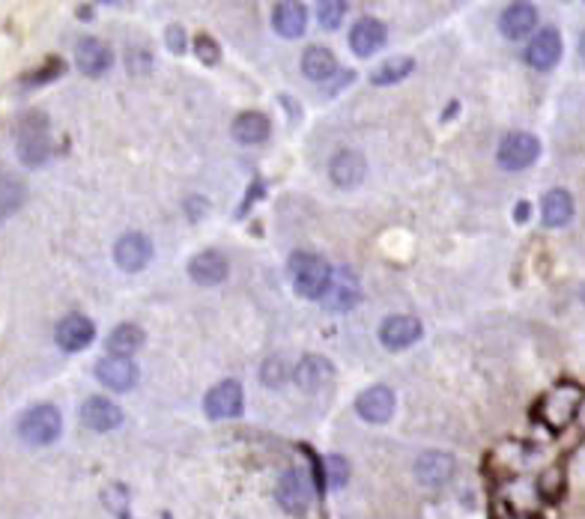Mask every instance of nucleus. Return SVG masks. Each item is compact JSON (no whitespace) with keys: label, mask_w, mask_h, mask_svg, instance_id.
Listing matches in <instances>:
<instances>
[{"label":"nucleus","mask_w":585,"mask_h":519,"mask_svg":"<svg viewBox=\"0 0 585 519\" xmlns=\"http://www.w3.org/2000/svg\"><path fill=\"white\" fill-rule=\"evenodd\" d=\"M287 268H290L296 293L305 295V299H323V293H326V286H329V277H332V268L326 260L311 251H296Z\"/></svg>","instance_id":"nucleus-1"},{"label":"nucleus","mask_w":585,"mask_h":519,"mask_svg":"<svg viewBox=\"0 0 585 519\" xmlns=\"http://www.w3.org/2000/svg\"><path fill=\"white\" fill-rule=\"evenodd\" d=\"M18 159H22L27 168H40L45 159L51 155V135H49V123H45L42 114H27L22 119V128H18Z\"/></svg>","instance_id":"nucleus-2"},{"label":"nucleus","mask_w":585,"mask_h":519,"mask_svg":"<svg viewBox=\"0 0 585 519\" xmlns=\"http://www.w3.org/2000/svg\"><path fill=\"white\" fill-rule=\"evenodd\" d=\"M580 403H582V391L577 385L564 383L559 388H553V391L537 403V418H541L550 430H562L564 424L573 421Z\"/></svg>","instance_id":"nucleus-3"},{"label":"nucleus","mask_w":585,"mask_h":519,"mask_svg":"<svg viewBox=\"0 0 585 519\" xmlns=\"http://www.w3.org/2000/svg\"><path fill=\"white\" fill-rule=\"evenodd\" d=\"M60 430H63L60 412L54 409L51 403L33 406V409L22 418V424H18V433H22V439L31 442V444H51L60 435Z\"/></svg>","instance_id":"nucleus-4"},{"label":"nucleus","mask_w":585,"mask_h":519,"mask_svg":"<svg viewBox=\"0 0 585 519\" xmlns=\"http://www.w3.org/2000/svg\"><path fill=\"white\" fill-rule=\"evenodd\" d=\"M541 155V141L528 132H510L499 144V164L505 171H526L532 168Z\"/></svg>","instance_id":"nucleus-5"},{"label":"nucleus","mask_w":585,"mask_h":519,"mask_svg":"<svg viewBox=\"0 0 585 519\" xmlns=\"http://www.w3.org/2000/svg\"><path fill=\"white\" fill-rule=\"evenodd\" d=\"M361 299V286H359V277L352 268H334L332 277H329V286H326V293H323V304H326L329 311L334 313H343V311H350V308H356Z\"/></svg>","instance_id":"nucleus-6"},{"label":"nucleus","mask_w":585,"mask_h":519,"mask_svg":"<svg viewBox=\"0 0 585 519\" xmlns=\"http://www.w3.org/2000/svg\"><path fill=\"white\" fill-rule=\"evenodd\" d=\"M203 409L212 421H225V418H236L243 412V385L234 383V379H225L218 383L212 391L207 394V403Z\"/></svg>","instance_id":"nucleus-7"},{"label":"nucleus","mask_w":585,"mask_h":519,"mask_svg":"<svg viewBox=\"0 0 585 519\" xmlns=\"http://www.w3.org/2000/svg\"><path fill=\"white\" fill-rule=\"evenodd\" d=\"M96 379L111 391H129L137 383V367L126 356H108L96 365Z\"/></svg>","instance_id":"nucleus-8"},{"label":"nucleus","mask_w":585,"mask_h":519,"mask_svg":"<svg viewBox=\"0 0 585 519\" xmlns=\"http://www.w3.org/2000/svg\"><path fill=\"white\" fill-rule=\"evenodd\" d=\"M526 60H528V66H532V69H541V72L553 69L555 63L562 60V36H559V31L544 27V31L537 33L532 42H528Z\"/></svg>","instance_id":"nucleus-9"},{"label":"nucleus","mask_w":585,"mask_h":519,"mask_svg":"<svg viewBox=\"0 0 585 519\" xmlns=\"http://www.w3.org/2000/svg\"><path fill=\"white\" fill-rule=\"evenodd\" d=\"M356 409H359L361 418L370 421V424H386L394 415V394H392V388L374 385V388H368V391H361L359 400H356Z\"/></svg>","instance_id":"nucleus-10"},{"label":"nucleus","mask_w":585,"mask_h":519,"mask_svg":"<svg viewBox=\"0 0 585 519\" xmlns=\"http://www.w3.org/2000/svg\"><path fill=\"white\" fill-rule=\"evenodd\" d=\"M150 257H153V245L144 233H126L114 248V260L123 272H141L150 263Z\"/></svg>","instance_id":"nucleus-11"},{"label":"nucleus","mask_w":585,"mask_h":519,"mask_svg":"<svg viewBox=\"0 0 585 519\" xmlns=\"http://www.w3.org/2000/svg\"><path fill=\"white\" fill-rule=\"evenodd\" d=\"M383 45H386V24L379 22V18L365 15L350 31V48L356 57H370V54H377Z\"/></svg>","instance_id":"nucleus-12"},{"label":"nucleus","mask_w":585,"mask_h":519,"mask_svg":"<svg viewBox=\"0 0 585 519\" xmlns=\"http://www.w3.org/2000/svg\"><path fill=\"white\" fill-rule=\"evenodd\" d=\"M454 475V457L445 451H427L415 460V478L424 487H442Z\"/></svg>","instance_id":"nucleus-13"},{"label":"nucleus","mask_w":585,"mask_h":519,"mask_svg":"<svg viewBox=\"0 0 585 519\" xmlns=\"http://www.w3.org/2000/svg\"><path fill=\"white\" fill-rule=\"evenodd\" d=\"M278 502H281V507L287 514H296V516H302L305 511H308L311 489H308L305 478L296 469L284 471V478L278 480Z\"/></svg>","instance_id":"nucleus-14"},{"label":"nucleus","mask_w":585,"mask_h":519,"mask_svg":"<svg viewBox=\"0 0 585 519\" xmlns=\"http://www.w3.org/2000/svg\"><path fill=\"white\" fill-rule=\"evenodd\" d=\"M81 421L87 424L90 430L108 433V430L120 427V421H123V412H120V406L111 403L108 397H90V400L81 406Z\"/></svg>","instance_id":"nucleus-15"},{"label":"nucleus","mask_w":585,"mask_h":519,"mask_svg":"<svg viewBox=\"0 0 585 519\" xmlns=\"http://www.w3.org/2000/svg\"><path fill=\"white\" fill-rule=\"evenodd\" d=\"M75 60H78V69L84 72V75L99 78L111 69L114 54H111V48L102 40H93L90 36V40H81V45L75 48Z\"/></svg>","instance_id":"nucleus-16"},{"label":"nucleus","mask_w":585,"mask_h":519,"mask_svg":"<svg viewBox=\"0 0 585 519\" xmlns=\"http://www.w3.org/2000/svg\"><path fill=\"white\" fill-rule=\"evenodd\" d=\"M421 338V322L412 317H388L379 329V340L388 349H406Z\"/></svg>","instance_id":"nucleus-17"},{"label":"nucleus","mask_w":585,"mask_h":519,"mask_svg":"<svg viewBox=\"0 0 585 519\" xmlns=\"http://www.w3.org/2000/svg\"><path fill=\"white\" fill-rule=\"evenodd\" d=\"M93 338H96V329H93V322L87 317H81V313H72V317H66L58 326V344L66 352L87 349L93 344Z\"/></svg>","instance_id":"nucleus-18"},{"label":"nucleus","mask_w":585,"mask_h":519,"mask_svg":"<svg viewBox=\"0 0 585 519\" xmlns=\"http://www.w3.org/2000/svg\"><path fill=\"white\" fill-rule=\"evenodd\" d=\"M537 24V9L532 4H510L499 18V31L508 40H526Z\"/></svg>","instance_id":"nucleus-19"},{"label":"nucleus","mask_w":585,"mask_h":519,"mask_svg":"<svg viewBox=\"0 0 585 519\" xmlns=\"http://www.w3.org/2000/svg\"><path fill=\"white\" fill-rule=\"evenodd\" d=\"M227 272H230L227 260H225V254H218V251H203V254H198L189 263L191 281L194 284H203V286L221 284L227 277Z\"/></svg>","instance_id":"nucleus-20"},{"label":"nucleus","mask_w":585,"mask_h":519,"mask_svg":"<svg viewBox=\"0 0 585 519\" xmlns=\"http://www.w3.org/2000/svg\"><path fill=\"white\" fill-rule=\"evenodd\" d=\"M272 24L278 33L287 36V40H296V36H302L305 27H308V13H305L302 4L284 0V4H275L272 9Z\"/></svg>","instance_id":"nucleus-21"},{"label":"nucleus","mask_w":585,"mask_h":519,"mask_svg":"<svg viewBox=\"0 0 585 519\" xmlns=\"http://www.w3.org/2000/svg\"><path fill=\"white\" fill-rule=\"evenodd\" d=\"M329 173H332V180H334V182L343 185V189H352V185H359L361 180H365L368 164H365V159H361L359 153L343 150V153H338V155H334V159H332Z\"/></svg>","instance_id":"nucleus-22"},{"label":"nucleus","mask_w":585,"mask_h":519,"mask_svg":"<svg viewBox=\"0 0 585 519\" xmlns=\"http://www.w3.org/2000/svg\"><path fill=\"white\" fill-rule=\"evenodd\" d=\"M293 379H296V385L305 388V391H320V388L332 379V365L323 356H308L296 365Z\"/></svg>","instance_id":"nucleus-23"},{"label":"nucleus","mask_w":585,"mask_h":519,"mask_svg":"<svg viewBox=\"0 0 585 519\" xmlns=\"http://www.w3.org/2000/svg\"><path fill=\"white\" fill-rule=\"evenodd\" d=\"M269 132H272V123H269L266 114L260 110H248V114H239L234 119V137L239 144H263Z\"/></svg>","instance_id":"nucleus-24"},{"label":"nucleus","mask_w":585,"mask_h":519,"mask_svg":"<svg viewBox=\"0 0 585 519\" xmlns=\"http://www.w3.org/2000/svg\"><path fill=\"white\" fill-rule=\"evenodd\" d=\"M541 218L546 227H564L568 221L573 218V200L568 191L562 189H553L544 194L541 200Z\"/></svg>","instance_id":"nucleus-25"},{"label":"nucleus","mask_w":585,"mask_h":519,"mask_svg":"<svg viewBox=\"0 0 585 519\" xmlns=\"http://www.w3.org/2000/svg\"><path fill=\"white\" fill-rule=\"evenodd\" d=\"M334 69H338V60H334V54L329 48H323V45H311V48L302 54V72L311 81H326L329 75H334Z\"/></svg>","instance_id":"nucleus-26"},{"label":"nucleus","mask_w":585,"mask_h":519,"mask_svg":"<svg viewBox=\"0 0 585 519\" xmlns=\"http://www.w3.org/2000/svg\"><path fill=\"white\" fill-rule=\"evenodd\" d=\"M141 347H144V331L137 326H132V322L117 326L108 338V349L114 352V356H126L129 358L135 349H141Z\"/></svg>","instance_id":"nucleus-27"},{"label":"nucleus","mask_w":585,"mask_h":519,"mask_svg":"<svg viewBox=\"0 0 585 519\" xmlns=\"http://www.w3.org/2000/svg\"><path fill=\"white\" fill-rule=\"evenodd\" d=\"M24 203V185L15 176H0V224L6 218H13Z\"/></svg>","instance_id":"nucleus-28"},{"label":"nucleus","mask_w":585,"mask_h":519,"mask_svg":"<svg viewBox=\"0 0 585 519\" xmlns=\"http://www.w3.org/2000/svg\"><path fill=\"white\" fill-rule=\"evenodd\" d=\"M412 69H415V60L412 57H392V60H386L383 66L374 72V75H370V81H374L377 87H388V84H397V81H403Z\"/></svg>","instance_id":"nucleus-29"},{"label":"nucleus","mask_w":585,"mask_h":519,"mask_svg":"<svg viewBox=\"0 0 585 519\" xmlns=\"http://www.w3.org/2000/svg\"><path fill=\"white\" fill-rule=\"evenodd\" d=\"M343 15H347V4L343 0H323V4H317V22L326 31H338Z\"/></svg>","instance_id":"nucleus-30"},{"label":"nucleus","mask_w":585,"mask_h":519,"mask_svg":"<svg viewBox=\"0 0 585 519\" xmlns=\"http://www.w3.org/2000/svg\"><path fill=\"white\" fill-rule=\"evenodd\" d=\"M323 478H326L329 487H343L350 480V462L332 453V457L323 460Z\"/></svg>","instance_id":"nucleus-31"},{"label":"nucleus","mask_w":585,"mask_h":519,"mask_svg":"<svg viewBox=\"0 0 585 519\" xmlns=\"http://www.w3.org/2000/svg\"><path fill=\"white\" fill-rule=\"evenodd\" d=\"M194 54H198V60L203 63V66H216V63L221 60L218 42L212 40V36H207V33H200L198 40H194Z\"/></svg>","instance_id":"nucleus-32"},{"label":"nucleus","mask_w":585,"mask_h":519,"mask_svg":"<svg viewBox=\"0 0 585 519\" xmlns=\"http://www.w3.org/2000/svg\"><path fill=\"white\" fill-rule=\"evenodd\" d=\"M60 75H63V63H60V60H49L40 72H33V75L27 78V84H31V87H36V84H49V81L60 78Z\"/></svg>","instance_id":"nucleus-33"},{"label":"nucleus","mask_w":585,"mask_h":519,"mask_svg":"<svg viewBox=\"0 0 585 519\" xmlns=\"http://www.w3.org/2000/svg\"><path fill=\"white\" fill-rule=\"evenodd\" d=\"M541 493L550 498V502H555V498L562 496V471H559V469L544 471V478H541Z\"/></svg>","instance_id":"nucleus-34"},{"label":"nucleus","mask_w":585,"mask_h":519,"mask_svg":"<svg viewBox=\"0 0 585 519\" xmlns=\"http://www.w3.org/2000/svg\"><path fill=\"white\" fill-rule=\"evenodd\" d=\"M287 379V370L281 365V358H272V361H266L263 365V383L266 385H281Z\"/></svg>","instance_id":"nucleus-35"},{"label":"nucleus","mask_w":585,"mask_h":519,"mask_svg":"<svg viewBox=\"0 0 585 519\" xmlns=\"http://www.w3.org/2000/svg\"><path fill=\"white\" fill-rule=\"evenodd\" d=\"M167 48H171L173 54H182L185 51V33H182L180 24L167 27Z\"/></svg>","instance_id":"nucleus-36"},{"label":"nucleus","mask_w":585,"mask_h":519,"mask_svg":"<svg viewBox=\"0 0 585 519\" xmlns=\"http://www.w3.org/2000/svg\"><path fill=\"white\" fill-rule=\"evenodd\" d=\"M573 418H577V421H580V427L585 430V397H582V403L577 406V415H573Z\"/></svg>","instance_id":"nucleus-37"},{"label":"nucleus","mask_w":585,"mask_h":519,"mask_svg":"<svg viewBox=\"0 0 585 519\" xmlns=\"http://www.w3.org/2000/svg\"><path fill=\"white\" fill-rule=\"evenodd\" d=\"M528 218V203H517V221H526Z\"/></svg>","instance_id":"nucleus-38"},{"label":"nucleus","mask_w":585,"mask_h":519,"mask_svg":"<svg viewBox=\"0 0 585 519\" xmlns=\"http://www.w3.org/2000/svg\"><path fill=\"white\" fill-rule=\"evenodd\" d=\"M580 57L585 60V33L580 36Z\"/></svg>","instance_id":"nucleus-39"}]
</instances>
